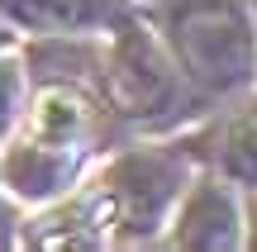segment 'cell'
Instances as JSON below:
<instances>
[{"label":"cell","instance_id":"obj_5","mask_svg":"<svg viewBox=\"0 0 257 252\" xmlns=\"http://www.w3.org/2000/svg\"><path fill=\"white\" fill-rule=\"evenodd\" d=\"M128 0H0V19L19 38H95L128 15Z\"/></svg>","mask_w":257,"mask_h":252},{"label":"cell","instance_id":"obj_4","mask_svg":"<svg viewBox=\"0 0 257 252\" xmlns=\"http://www.w3.org/2000/svg\"><path fill=\"white\" fill-rule=\"evenodd\" d=\"M191 138L205 167H214L243 195L257 190V81L229 100L210 105L200 119H191Z\"/></svg>","mask_w":257,"mask_h":252},{"label":"cell","instance_id":"obj_7","mask_svg":"<svg viewBox=\"0 0 257 252\" xmlns=\"http://www.w3.org/2000/svg\"><path fill=\"white\" fill-rule=\"evenodd\" d=\"M243 252H257V190L243 195Z\"/></svg>","mask_w":257,"mask_h":252},{"label":"cell","instance_id":"obj_6","mask_svg":"<svg viewBox=\"0 0 257 252\" xmlns=\"http://www.w3.org/2000/svg\"><path fill=\"white\" fill-rule=\"evenodd\" d=\"M24 95H29L24 57H19V48H0V143L15 133L19 110H24Z\"/></svg>","mask_w":257,"mask_h":252},{"label":"cell","instance_id":"obj_9","mask_svg":"<svg viewBox=\"0 0 257 252\" xmlns=\"http://www.w3.org/2000/svg\"><path fill=\"white\" fill-rule=\"evenodd\" d=\"M128 5H138V10H148V5H157V0H128Z\"/></svg>","mask_w":257,"mask_h":252},{"label":"cell","instance_id":"obj_8","mask_svg":"<svg viewBox=\"0 0 257 252\" xmlns=\"http://www.w3.org/2000/svg\"><path fill=\"white\" fill-rule=\"evenodd\" d=\"M19 43H24V38H19L15 29H10L5 19H0V48H19Z\"/></svg>","mask_w":257,"mask_h":252},{"label":"cell","instance_id":"obj_1","mask_svg":"<svg viewBox=\"0 0 257 252\" xmlns=\"http://www.w3.org/2000/svg\"><path fill=\"white\" fill-rule=\"evenodd\" d=\"M143 15L200 114L257 81V19L248 0H157Z\"/></svg>","mask_w":257,"mask_h":252},{"label":"cell","instance_id":"obj_2","mask_svg":"<svg viewBox=\"0 0 257 252\" xmlns=\"http://www.w3.org/2000/svg\"><path fill=\"white\" fill-rule=\"evenodd\" d=\"M100 95L124 138L134 133H172L200 119L186 81L176 76L157 29L143 10H128L119 24L100 34Z\"/></svg>","mask_w":257,"mask_h":252},{"label":"cell","instance_id":"obj_3","mask_svg":"<svg viewBox=\"0 0 257 252\" xmlns=\"http://www.w3.org/2000/svg\"><path fill=\"white\" fill-rule=\"evenodd\" d=\"M157 247L186 252H243V190L229 186L214 167H195L186 190L176 195Z\"/></svg>","mask_w":257,"mask_h":252}]
</instances>
